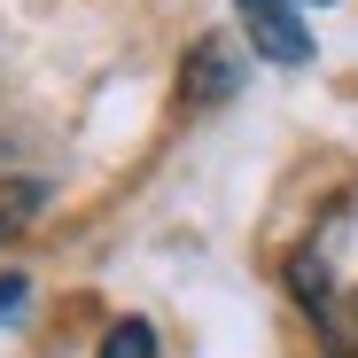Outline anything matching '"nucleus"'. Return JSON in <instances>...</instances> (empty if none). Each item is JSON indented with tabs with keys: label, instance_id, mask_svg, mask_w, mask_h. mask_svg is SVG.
<instances>
[{
	"label": "nucleus",
	"instance_id": "nucleus-1",
	"mask_svg": "<svg viewBox=\"0 0 358 358\" xmlns=\"http://www.w3.org/2000/svg\"><path fill=\"white\" fill-rule=\"evenodd\" d=\"M242 8V31H250V47L265 55V63H312V31H304V16L288 8V0H234Z\"/></svg>",
	"mask_w": 358,
	"mask_h": 358
},
{
	"label": "nucleus",
	"instance_id": "nucleus-2",
	"mask_svg": "<svg viewBox=\"0 0 358 358\" xmlns=\"http://www.w3.org/2000/svg\"><path fill=\"white\" fill-rule=\"evenodd\" d=\"M234 94H242V55H234L218 31L195 39V47H187V71H179V101H187V109H218V101H234Z\"/></svg>",
	"mask_w": 358,
	"mask_h": 358
},
{
	"label": "nucleus",
	"instance_id": "nucleus-3",
	"mask_svg": "<svg viewBox=\"0 0 358 358\" xmlns=\"http://www.w3.org/2000/svg\"><path fill=\"white\" fill-rule=\"evenodd\" d=\"M39 210H47V179H39V171H16V164H0V242H8V234H24Z\"/></svg>",
	"mask_w": 358,
	"mask_h": 358
},
{
	"label": "nucleus",
	"instance_id": "nucleus-4",
	"mask_svg": "<svg viewBox=\"0 0 358 358\" xmlns=\"http://www.w3.org/2000/svg\"><path fill=\"white\" fill-rule=\"evenodd\" d=\"M312 327L327 335L335 358H358V288H335L327 304H312Z\"/></svg>",
	"mask_w": 358,
	"mask_h": 358
},
{
	"label": "nucleus",
	"instance_id": "nucleus-5",
	"mask_svg": "<svg viewBox=\"0 0 358 358\" xmlns=\"http://www.w3.org/2000/svg\"><path fill=\"white\" fill-rule=\"evenodd\" d=\"M94 358H164V343H156V327L148 320H117L109 335H101V350Z\"/></svg>",
	"mask_w": 358,
	"mask_h": 358
},
{
	"label": "nucleus",
	"instance_id": "nucleus-6",
	"mask_svg": "<svg viewBox=\"0 0 358 358\" xmlns=\"http://www.w3.org/2000/svg\"><path fill=\"white\" fill-rule=\"evenodd\" d=\"M24 296H31V280H24V273H8V280H0V327H8V320H24Z\"/></svg>",
	"mask_w": 358,
	"mask_h": 358
}]
</instances>
